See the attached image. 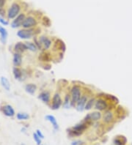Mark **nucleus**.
I'll return each mask as SVG.
<instances>
[{
  "instance_id": "c756f323",
  "label": "nucleus",
  "mask_w": 132,
  "mask_h": 145,
  "mask_svg": "<svg viewBox=\"0 0 132 145\" xmlns=\"http://www.w3.org/2000/svg\"><path fill=\"white\" fill-rule=\"evenodd\" d=\"M5 3V0H0V8H2Z\"/></svg>"
},
{
  "instance_id": "4be33fe9",
  "label": "nucleus",
  "mask_w": 132,
  "mask_h": 145,
  "mask_svg": "<svg viewBox=\"0 0 132 145\" xmlns=\"http://www.w3.org/2000/svg\"><path fill=\"white\" fill-rule=\"evenodd\" d=\"M26 44V46H27V50H29V51H36L37 50H38V46H36V44L34 43H32V42H27V43H25Z\"/></svg>"
},
{
  "instance_id": "39448f33",
  "label": "nucleus",
  "mask_w": 132,
  "mask_h": 145,
  "mask_svg": "<svg viewBox=\"0 0 132 145\" xmlns=\"http://www.w3.org/2000/svg\"><path fill=\"white\" fill-rule=\"evenodd\" d=\"M102 118V114L99 111H93L91 113H89L87 114V116H85L84 120L86 121H98L100 120Z\"/></svg>"
},
{
  "instance_id": "f3484780",
  "label": "nucleus",
  "mask_w": 132,
  "mask_h": 145,
  "mask_svg": "<svg viewBox=\"0 0 132 145\" xmlns=\"http://www.w3.org/2000/svg\"><path fill=\"white\" fill-rule=\"evenodd\" d=\"M25 90L30 95H34L37 90V86L34 84H28L25 86Z\"/></svg>"
},
{
  "instance_id": "f03ea898",
  "label": "nucleus",
  "mask_w": 132,
  "mask_h": 145,
  "mask_svg": "<svg viewBox=\"0 0 132 145\" xmlns=\"http://www.w3.org/2000/svg\"><path fill=\"white\" fill-rule=\"evenodd\" d=\"M63 105V100L59 93H55L51 100V108L52 110H57Z\"/></svg>"
},
{
  "instance_id": "dca6fc26",
  "label": "nucleus",
  "mask_w": 132,
  "mask_h": 145,
  "mask_svg": "<svg viewBox=\"0 0 132 145\" xmlns=\"http://www.w3.org/2000/svg\"><path fill=\"white\" fill-rule=\"evenodd\" d=\"M13 65H14L15 67H18L20 66L21 65L22 62V57H21V55L19 53H15L13 54Z\"/></svg>"
},
{
  "instance_id": "a878e982",
  "label": "nucleus",
  "mask_w": 132,
  "mask_h": 145,
  "mask_svg": "<svg viewBox=\"0 0 132 145\" xmlns=\"http://www.w3.org/2000/svg\"><path fill=\"white\" fill-rule=\"evenodd\" d=\"M0 23L2 24V25H5V26H6V25H8V21H6V20H5L1 15H0Z\"/></svg>"
},
{
  "instance_id": "6e6552de",
  "label": "nucleus",
  "mask_w": 132,
  "mask_h": 145,
  "mask_svg": "<svg viewBox=\"0 0 132 145\" xmlns=\"http://www.w3.org/2000/svg\"><path fill=\"white\" fill-rule=\"evenodd\" d=\"M87 97L86 95H82V97L80 98V100L76 104V109L78 111H79V112L83 111L84 110V108H85V106H86V103H87Z\"/></svg>"
},
{
  "instance_id": "7ed1b4c3",
  "label": "nucleus",
  "mask_w": 132,
  "mask_h": 145,
  "mask_svg": "<svg viewBox=\"0 0 132 145\" xmlns=\"http://www.w3.org/2000/svg\"><path fill=\"white\" fill-rule=\"evenodd\" d=\"M20 10H21V7L18 4H16V3L13 4L11 5L9 10H8V13H7L8 19H13L15 18L19 13Z\"/></svg>"
},
{
  "instance_id": "0eeeda50",
  "label": "nucleus",
  "mask_w": 132,
  "mask_h": 145,
  "mask_svg": "<svg viewBox=\"0 0 132 145\" xmlns=\"http://www.w3.org/2000/svg\"><path fill=\"white\" fill-rule=\"evenodd\" d=\"M17 35L20 38L27 40V39H30L32 37L33 32H32V30H31V29H21L17 32Z\"/></svg>"
},
{
  "instance_id": "4468645a",
  "label": "nucleus",
  "mask_w": 132,
  "mask_h": 145,
  "mask_svg": "<svg viewBox=\"0 0 132 145\" xmlns=\"http://www.w3.org/2000/svg\"><path fill=\"white\" fill-rule=\"evenodd\" d=\"M45 119L47 121H49V122L51 123V125L53 126L55 130H58L59 129V125L57 124V120L55 118V116H53V115H46L45 116Z\"/></svg>"
},
{
  "instance_id": "6ab92c4d",
  "label": "nucleus",
  "mask_w": 132,
  "mask_h": 145,
  "mask_svg": "<svg viewBox=\"0 0 132 145\" xmlns=\"http://www.w3.org/2000/svg\"><path fill=\"white\" fill-rule=\"evenodd\" d=\"M0 34H1V40L3 43H5L7 38V32L5 27L0 26Z\"/></svg>"
},
{
  "instance_id": "2eb2a0df",
  "label": "nucleus",
  "mask_w": 132,
  "mask_h": 145,
  "mask_svg": "<svg viewBox=\"0 0 132 145\" xmlns=\"http://www.w3.org/2000/svg\"><path fill=\"white\" fill-rule=\"evenodd\" d=\"M113 118H114L113 113L110 111H106L103 115V120L106 123H109L110 122H112Z\"/></svg>"
},
{
  "instance_id": "9d476101",
  "label": "nucleus",
  "mask_w": 132,
  "mask_h": 145,
  "mask_svg": "<svg viewBox=\"0 0 132 145\" xmlns=\"http://www.w3.org/2000/svg\"><path fill=\"white\" fill-rule=\"evenodd\" d=\"M39 43L40 46H43L45 50H48L51 46V40L45 36H41L39 38Z\"/></svg>"
},
{
  "instance_id": "aec40b11",
  "label": "nucleus",
  "mask_w": 132,
  "mask_h": 145,
  "mask_svg": "<svg viewBox=\"0 0 132 145\" xmlns=\"http://www.w3.org/2000/svg\"><path fill=\"white\" fill-rule=\"evenodd\" d=\"M63 106L65 108H70L71 106H72V103H71V96L68 95H66L64 98L63 103Z\"/></svg>"
},
{
  "instance_id": "5701e85b",
  "label": "nucleus",
  "mask_w": 132,
  "mask_h": 145,
  "mask_svg": "<svg viewBox=\"0 0 132 145\" xmlns=\"http://www.w3.org/2000/svg\"><path fill=\"white\" fill-rule=\"evenodd\" d=\"M16 117L19 120H27L29 118V115L27 113H25V112H19L17 114Z\"/></svg>"
},
{
  "instance_id": "1a4fd4ad",
  "label": "nucleus",
  "mask_w": 132,
  "mask_h": 145,
  "mask_svg": "<svg viewBox=\"0 0 132 145\" xmlns=\"http://www.w3.org/2000/svg\"><path fill=\"white\" fill-rule=\"evenodd\" d=\"M25 15L24 14H20L19 15L16 19L13 21L11 26L13 28H18L21 26H22V24L24 22V21L25 20Z\"/></svg>"
},
{
  "instance_id": "412c9836",
  "label": "nucleus",
  "mask_w": 132,
  "mask_h": 145,
  "mask_svg": "<svg viewBox=\"0 0 132 145\" xmlns=\"http://www.w3.org/2000/svg\"><path fill=\"white\" fill-rule=\"evenodd\" d=\"M95 98H91V99L88 100L87 103H86L85 108H84V110H86V111H90V109H92L93 106H95Z\"/></svg>"
},
{
  "instance_id": "a211bd4d",
  "label": "nucleus",
  "mask_w": 132,
  "mask_h": 145,
  "mask_svg": "<svg viewBox=\"0 0 132 145\" xmlns=\"http://www.w3.org/2000/svg\"><path fill=\"white\" fill-rule=\"evenodd\" d=\"M1 84H2V86L5 88L6 90L9 91L10 89V84L8 81V79L6 77H4V76H2L1 77Z\"/></svg>"
},
{
  "instance_id": "f257e3e1",
  "label": "nucleus",
  "mask_w": 132,
  "mask_h": 145,
  "mask_svg": "<svg viewBox=\"0 0 132 145\" xmlns=\"http://www.w3.org/2000/svg\"><path fill=\"white\" fill-rule=\"evenodd\" d=\"M81 97H82L81 87L78 85H74L71 89V99L72 106L76 104Z\"/></svg>"
},
{
  "instance_id": "cd10ccee",
  "label": "nucleus",
  "mask_w": 132,
  "mask_h": 145,
  "mask_svg": "<svg viewBox=\"0 0 132 145\" xmlns=\"http://www.w3.org/2000/svg\"><path fill=\"white\" fill-rule=\"evenodd\" d=\"M36 133L38 134V135L39 136V137L40 138V139H43V138H44L43 134V133H42V132L40 131V130H38H38L36 131Z\"/></svg>"
},
{
  "instance_id": "b1692460",
  "label": "nucleus",
  "mask_w": 132,
  "mask_h": 145,
  "mask_svg": "<svg viewBox=\"0 0 132 145\" xmlns=\"http://www.w3.org/2000/svg\"><path fill=\"white\" fill-rule=\"evenodd\" d=\"M13 76L15 79H20L21 76H22V72L20 70L19 68L15 67L13 70Z\"/></svg>"
},
{
  "instance_id": "f8f14e48",
  "label": "nucleus",
  "mask_w": 132,
  "mask_h": 145,
  "mask_svg": "<svg viewBox=\"0 0 132 145\" xmlns=\"http://www.w3.org/2000/svg\"><path fill=\"white\" fill-rule=\"evenodd\" d=\"M38 99L45 103H49L51 100V94L49 91H43L38 95Z\"/></svg>"
},
{
  "instance_id": "9b49d317",
  "label": "nucleus",
  "mask_w": 132,
  "mask_h": 145,
  "mask_svg": "<svg viewBox=\"0 0 132 145\" xmlns=\"http://www.w3.org/2000/svg\"><path fill=\"white\" fill-rule=\"evenodd\" d=\"M2 113L5 114V116H9V117H12L15 115V111L13 108L10 105H5L2 108Z\"/></svg>"
},
{
  "instance_id": "ddd939ff",
  "label": "nucleus",
  "mask_w": 132,
  "mask_h": 145,
  "mask_svg": "<svg viewBox=\"0 0 132 145\" xmlns=\"http://www.w3.org/2000/svg\"><path fill=\"white\" fill-rule=\"evenodd\" d=\"M14 50L15 51L16 53H21L24 52L26 50H27V48L26 46V44L19 42V43H18L15 45Z\"/></svg>"
},
{
  "instance_id": "c85d7f7f",
  "label": "nucleus",
  "mask_w": 132,
  "mask_h": 145,
  "mask_svg": "<svg viewBox=\"0 0 132 145\" xmlns=\"http://www.w3.org/2000/svg\"><path fill=\"white\" fill-rule=\"evenodd\" d=\"M82 144V142L80 141H73L72 142L71 145H80Z\"/></svg>"
},
{
  "instance_id": "20e7f679",
  "label": "nucleus",
  "mask_w": 132,
  "mask_h": 145,
  "mask_svg": "<svg viewBox=\"0 0 132 145\" xmlns=\"http://www.w3.org/2000/svg\"><path fill=\"white\" fill-rule=\"evenodd\" d=\"M37 25V21L36 20L34 19L33 17H31L29 16L27 18H26L25 20L24 21L23 24H22V26L24 28V29H29L32 27H34Z\"/></svg>"
},
{
  "instance_id": "423d86ee",
  "label": "nucleus",
  "mask_w": 132,
  "mask_h": 145,
  "mask_svg": "<svg viewBox=\"0 0 132 145\" xmlns=\"http://www.w3.org/2000/svg\"><path fill=\"white\" fill-rule=\"evenodd\" d=\"M108 107V104L105 100L102 98H99L97 101H95V108L99 111H105L107 110Z\"/></svg>"
},
{
  "instance_id": "bb28decb",
  "label": "nucleus",
  "mask_w": 132,
  "mask_h": 145,
  "mask_svg": "<svg viewBox=\"0 0 132 145\" xmlns=\"http://www.w3.org/2000/svg\"><path fill=\"white\" fill-rule=\"evenodd\" d=\"M122 143L121 141H120L119 139H115L113 141V145H122Z\"/></svg>"
},
{
  "instance_id": "393cba45",
  "label": "nucleus",
  "mask_w": 132,
  "mask_h": 145,
  "mask_svg": "<svg viewBox=\"0 0 132 145\" xmlns=\"http://www.w3.org/2000/svg\"><path fill=\"white\" fill-rule=\"evenodd\" d=\"M33 138H34V140L35 141V142L37 143V144L40 145L41 144V139L38 135V134L36 133L33 134Z\"/></svg>"
}]
</instances>
